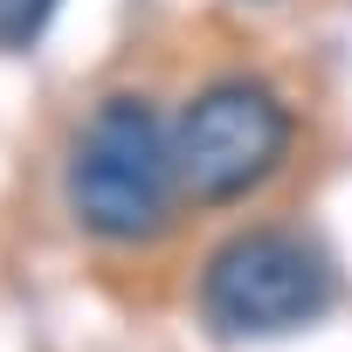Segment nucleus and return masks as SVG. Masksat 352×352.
<instances>
[{"label": "nucleus", "mask_w": 352, "mask_h": 352, "mask_svg": "<svg viewBox=\"0 0 352 352\" xmlns=\"http://www.w3.org/2000/svg\"><path fill=\"white\" fill-rule=\"evenodd\" d=\"M63 194L69 214L90 242L131 249V242H159L173 228V201L180 194V166H173V124L159 118L152 97L138 90H111L63 166Z\"/></svg>", "instance_id": "1"}, {"label": "nucleus", "mask_w": 352, "mask_h": 352, "mask_svg": "<svg viewBox=\"0 0 352 352\" xmlns=\"http://www.w3.org/2000/svg\"><path fill=\"white\" fill-rule=\"evenodd\" d=\"M297 118L263 76H214L208 90L187 97L173 118V166H180V194L194 208H228L249 201L270 173L290 159Z\"/></svg>", "instance_id": "2"}, {"label": "nucleus", "mask_w": 352, "mask_h": 352, "mask_svg": "<svg viewBox=\"0 0 352 352\" xmlns=\"http://www.w3.org/2000/svg\"><path fill=\"white\" fill-rule=\"evenodd\" d=\"M49 14H56V0H0V49H35L42 42V28H49Z\"/></svg>", "instance_id": "4"}, {"label": "nucleus", "mask_w": 352, "mask_h": 352, "mask_svg": "<svg viewBox=\"0 0 352 352\" xmlns=\"http://www.w3.org/2000/svg\"><path fill=\"white\" fill-rule=\"evenodd\" d=\"M331 304V270L283 228H242L201 263V311L221 338H276Z\"/></svg>", "instance_id": "3"}]
</instances>
